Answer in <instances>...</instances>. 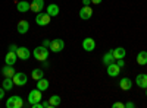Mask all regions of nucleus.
<instances>
[{
	"mask_svg": "<svg viewBox=\"0 0 147 108\" xmlns=\"http://www.w3.org/2000/svg\"><path fill=\"white\" fill-rule=\"evenodd\" d=\"M91 16H93V9H91V6H82V7L80 9V18H81L82 21H88V19H91Z\"/></svg>",
	"mask_w": 147,
	"mask_h": 108,
	"instance_id": "nucleus-8",
	"label": "nucleus"
},
{
	"mask_svg": "<svg viewBox=\"0 0 147 108\" xmlns=\"http://www.w3.org/2000/svg\"><path fill=\"white\" fill-rule=\"evenodd\" d=\"M119 86H121L122 91H129L132 88V82H131L129 78H122L121 82H119Z\"/></svg>",
	"mask_w": 147,
	"mask_h": 108,
	"instance_id": "nucleus-18",
	"label": "nucleus"
},
{
	"mask_svg": "<svg viewBox=\"0 0 147 108\" xmlns=\"http://www.w3.org/2000/svg\"><path fill=\"white\" fill-rule=\"evenodd\" d=\"M112 107H113V108H125V104H122V102H115Z\"/></svg>",
	"mask_w": 147,
	"mask_h": 108,
	"instance_id": "nucleus-27",
	"label": "nucleus"
},
{
	"mask_svg": "<svg viewBox=\"0 0 147 108\" xmlns=\"http://www.w3.org/2000/svg\"><path fill=\"white\" fill-rule=\"evenodd\" d=\"M50 42H52L50 40H44L41 45H44V47H47V48H50Z\"/></svg>",
	"mask_w": 147,
	"mask_h": 108,
	"instance_id": "nucleus-29",
	"label": "nucleus"
},
{
	"mask_svg": "<svg viewBox=\"0 0 147 108\" xmlns=\"http://www.w3.org/2000/svg\"><path fill=\"white\" fill-rule=\"evenodd\" d=\"M59 10H60V9H59V6H57V5H55V3H50V5L47 6V9H46V12H47V13L50 15L52 18L59 15Z\"/></svg>",
	"mask_w": 147,
	"mask_h": 108,
	"instance_id": "nucleus-19",
	"label": "nucleus"
},
{
	"mask_svg": "<svg viewBox=\"0 0 147 108\" xmlns=\"http://www.w3.org/2000/svg\"><path fill=\"white\" fill-rule=\"evenodd\" d=\"M82 48L85 50V51H94V48H96V41L93 40V38H85L84 41H82Z\"/></svg>",
	"mask_w": 147,
	"mask_h": 108,
	"instance_id": "nucleus-12",
	"label": "nucleus"
},
{
	"mask_svg": "<svg viewBox=\"0 0 147 108\" xmlns=\"http://www.w3.org/2000/svg\"><path fill=\"white\" fill-rule=\"evenodd\" d=\"M50 19H52V16L49 15L47 12H40V13H37V16H35V23L40 27H46L50 23Z\"/></svg>",
	"mask_w": 147,
	"mask_h": 108,
	"instance_id": "nucleus-3",
	"label": "nucleus"
},
{
	"mask_svg": "<svg viewBox=\"0 0 147 108\" xmlns=\"http://www.w3.org/2000/svg\"><path fill=\"white\" fill-rule=\"evenodd\" d=\"M65 48V41L63 40H60V38H56V40H52L50 42V50L53 53H60Z\"/></svg>",
	"mask_w": 147,
	"mask_h": 108,
	"instance_id": "nucleus-6",
	"label": "nucleus"
},
{
	"mask_svg": "<svg viewBox=\"0 0 147 108\" xmlns=\"http://www.w3.org/2000/svg\"><path fill=\"white\" fill-rule=\"evenodd\" d=\"M82 5L84 6H90L91 5V0H82Z\"/></svg>",
	"mask_w": 147,
	"mask_h": 108,
	"instance_id": "nucleus-33",
	"label": "nucleus"
},
{
	"mask_svg": "<svg viewBox=\"0 0 147 108\" xmlns=\"http://www.w3.org/2000/svg\"><path fill=\"white\" fill-rule=\"evenodd\" d=\"M44 9V0H32L30 3V10L34 12V13H40V12Z\"/></svg>",
	"mask_w": 147,
	"mask_h": 108,
	"instance_id": "nucleus-7",
	"label": "nucleus"
},
{
	"mask_svg": "<svg viewBox=\"0 0 147 108\" xmlns=\"http://www.w3.org/2000/svg\"><path fill=\"white\" fill-rule=\"evenodd\" d=\"M16 56H18V58L24 60V62H27V60L31 57V51L27 48V47H18V50H16Z\"/></svg>",
	"mask_w": 147,
	"mask_h": 108,
	"instance_id": "nucleus-10",
	"label": "nucleus"
},
{
	"mask_svg": "<svg viewBox=\"0 0 147 108\" xmlns=\"http://www.w3.org/2000/svg\"><path fill=\"white\" fill-rule=\"evenodd\" d=\"M43 92L40 91V89H32V91H30V93H28V102H30V105H32V104H35V102H40L41 101V98H43V95H41Z\"/></svg>",
	"mask_w": 147,
	"mask_h": 108,
	"instance_id": "nucleus-4",
	"label": "nucleus"
},
{
	"mask_svg": "<svg viewBox=\"0 0 147 108\" xmlns=\"http://www.w3.org/2000/svg\"><path fill=\"white\" fill-rule=\"evenodd\" d=\"M137 63L140 66H146L147 64V51H140L137 54Z\"/></svg>",
	"mask_w": 147,
	"mask_h": 108,
	"instance_id": "nucleus-23",
	"label": "nucleus"
},
{
	"mask_svg": "<svg viewBox=\"0 0 147 108\" xmlns=\"http://www.w3.org/2000/svg\"><path fill=\"white\" fill-rule=\"evenodd\" d=\"M13 83H15V86H24V85H27V82H28V78L25 73H22V72H18V73L13 75Z\"/></svg>",
	"mask_w": 147,
	"mask_h": 108,
	"instance_id": "nucleus-5",
	"label": "nucleus"
},
{
	"mask_svg": "<svg viewBox=\"0 0 147 108\" xmlns=\"http://www.w3.org/2000/svg\"><path fill=\"white\" fill-rule=\"evenodd\" d=\"M146 97H147V88H146Z\"/></svg>",
	"mask_w": 147,
	"mask_h": 108,
	"instance_id": "nucleus-35",
	"label": "nucleus"
},
{
	"mask_svg": "<svg viewBox=\"0 0 147 108\" xmlns=\"http://www.w3.org/2000/svg\"><path fill=\"white\" fill-rule=\"evenodd\" d=\"M106 67H107V69H106V72H107V75H109L110 78H116V76L121 73V67L116 64V62H115V63L107 64Z\"/></svg>",
	"mask_w": 147,
	"mask_h": 108,
	"instance_id": "nucleus-9",
	"label": "nucleus"
},
{
	"mask_svg": "<svg viewBox=\"0 0 147 108\" xmlns=\"http://www.w3.org/2000/svg\"><path fill=\"white\" fill-rule=\"evenodd\" d=\"M22 107H24V99L19 95H13L6 101V108H22Z\"/></svg>",
	"mask_w": 147,
	"mask_h": 108,
	"instance_id": "nucleus-2",
	"label": "nucleus"
},
{
	"mask_svg": "<svg viewBox=\"0 0 147 108\" xmlns=\"http://www.w3.org/2000/svg\"><path fill=\"white\" fill-rule=\"evenodd\" d=\"M31 108H43V102H41V101H40V102H35V104L31 105Z\"/></svg>",
	"mask_w": 147,
	"mask_h": 108,
	"instance_id": "nucleus-28",
	"label": "nucleus"
},
{
	"mask_svg": "<svg viewBox=\"0 0 147 108\" xmlns=\"http://www.w3.org/2000/svg\"><path fill=\"white\" fill-rule=\"evenodd\" d=\"M103 0H91V5H100Z\"/></svg>",
	"mask_w": 147,
	"mask_h": 108,
	"instance_id": "nucleus-34",
	"label": "nucleus"
},
{
	"mask_svg": "<svg viewBox=\"0 0 147 108\" xmlns=\"http://www.w3.org/2000/svg\"><path fill=\"white\" fill-rule=\"evenodd\" d=\"M37 89H40L41 92H44V91H47L49 89V86H50V82H49L46 78H41V79H38L37 80Z\"/></svg>",
	"mask_w": 147,
	"mask_h": 108,
	"instance_id": "nucleus-15",
	"label": "nucleus"
},
{
	"mask_svg": "<svg viewBox=\"0 0 147 108\" xmlns=\"http://www.w3.org/2000/svg\"><path fill=\"white\" fill-rule=\"evenodd\" d=\"M5 93H6V91H5L3 88H0V99L5 98Z\"/></svg>",
	"mask_w": 147,
	"mask_h": 108,
	"instance_id": "nucleus-32",
	"label": "nucleus"
},
{
	"mask_svg": "<svg viewBox=\"0 0 147 108\" xmlns=\"http://www.w3.org/2000/svg\"><path fill=\"white\" fill-rule=\"evenodd\" d=\"M16 50H18V47L15 44H10L9 45V51H16Z\"/></svg>",
	"mask_w": 147,
	"mask_h": 108,
	"instance_id": "nucleus-30",
	"label": "nucleus"
},
{
	"mask_svg": "<svg viewBox=\"0 0 147 108\" xmlns=\"http://www.w3.org/2000/svg\"><path fill=\"white\" fill-rule=\"evenodd\" d=\"M116 64H118V66H119V67L122 69V67L125 66V62H124V58H118V60H116Z\"/></svg>",
	"mask_w": 147,
	"mask_h": 108,
	"instance_id": "nucleus-26",
	"label": "nucleus"
},
{
	"mask_svg": "<svg viewBox=\"0 0 147 108\" xmlns=\"http://www.w3.org/2000/svg\"><path fill=\"white\" fill-rule=\"evenodd\" d=\"M13 86H15L13 79H12V78H5V80H3V86H2V88H3L5 91H10Z\"/></svg>",
	"mask_w": 147,
	"mask_h": 108,
	"instance_id": "nucleus-25",
	"label": "nucleus"
},
{
	"mask_svg": "<svg viewBox=\"0 0 147 108\" xmlns=\"http://www.w3.org/2000/svg\"><path fill=\"white\" fill-rule=\"evenodd\" d=\"M16 31L22 35V34H27L30 31V22L25 21V19H22L18 22V25H16Z\"/></svg>",
	"mask_w": 147,
	"mask_h": 108,
	"instance_id": "nucleus-11",
	"label": "nucleus"
},
{
	"mask_svg": "<svg viewBox=\"0 0 147 108\" xmlns=\"http://www.w3.org/2000/svg\"><path fill=\"white\" fill-rule=\"evenodd\" d=\"M112 53H113V56H115L116 60H118V58H124V57L127 56V51H125L124 47H118V48L112 50Z\"/></svg>",
	"mask_w": 147,
	"mask_h": 108,
	"instance_id": "nucleus-22",
	"label": "nucleus"
},
{
	"mask_svg": "<svg viewBox=\"0 0 147 108\" xmlns=\"http://www.w3.org/2000/svg\"><path fill=\"white\" fill-rule=\"evenodd\" d=\"M60 102H62V98H60L59 95H52L50 99H49V105H50V108H56V107H59Z\"/></svg>",
	"mask_w": 147,
	"mask_h": 108,
	"instance_id": "nucleus-21",
	"label": "nucleus"
},
{
	"mask_svg": "<svg viewBox=\"0 0 147 108\" xmlns=\"http://www.w3.org/2000/svg\"><path fill=\"white\" fill-rule=\"evenodd\" d=\"M16 10L19 12V13H25V12L30 10V3L27 2V0H21V2L16 3Z\"/></svg>",
	"mask_w": 147,
	"mask_h": 108,
	"instance_id": "nucleus-16",
	"label": "nucleus"
},
{
	"mask_svg": "<svg viewBox=\"0 0 147 108\" xmlns=\"http://www.w3.org/2000/svg\"><path fill=\"white\" fill-rule=\"evenodd\" d=\"M136 83H137V86L146 89V88H147V75H146V73H140V75H137V78H136Z\"/></svg>",
	"mask_w": 147,
	"mask_h": 108,
	"instance_id": "nucleus-14",
	"label": "nucleus"
},
{
	"mask_svg": "<svg viewBox=\"0 0 147 108\" xmlns=\"http://www.w3.org/2000/svg\"><path fill=\"white\" fill-rule=\"evenodd\" d=\"M103 64H110V63H115L116 62V58H115V56H113V53H112V50H110L109 53H106L105 56H103Z\"/></svg>",
	"mask_w": 147,
	"mask_h": 108,
	"instance_id": "nucleus-20",
	"label": "nucleus"
},
{
	"mask_svg": "<svg viewBox=\"0 0 147 108\" xmlns=\"http://www.w3.org/2000/svg\"><path fill=\"white\" fill-rule=\"evenodd\" d=\"M49 54H50V51H49V48L44 47V45H38V47H35V48L32 50L34 58L38 60V62H46V60L49 58Z\"/></svg>",
	"mask_w": 147,
	"mask_h": 108,
	"instance_id": "nucleus-1",
	"label": "nucleus"
},
{
	"mask_svg": "<svg viewBox=\"0 0 147 108\" xmlns=\"http://www.w3.org/2000/svg\"><path fill=\"white\" fill-rule=\"evenodd\" d=\"M134 107H136V104H134V102H131V101L125 104V108H134Z\"/></svg>",
	"mask_w": 147,
	"mask_h": 108,
	"instance_id": "nucleus-31",
	"label": "nucleus"
},
{
	"mask_svg": "<svg viewBox=\"0 0 147 108\" xmlns=\"http://www.w3.org/2000/svg\"><path fill=\"white\" fill-rule=\"evenodd\" d=\"M2 73H3L5 78H13V75L16 73V72H15L13 66L6 64V66H3V69H2Z\"/></svg>",
	"mask_w": 147,
	"mask_h": 108,
	"instance_id": "nucleus-17",
	"label": "nucleus"
},
{
	"mask_svg": "<svg viewBox=\"0 0 147 108\" xmlns=\"http://www.w3.org/2000/svg\"><path fill=\"white\" fill-rule=\"evenodd\" d=\"M31 78H32L34 80H38V79L44 78V70H43V69H34V70L31 72Z\"/></svg>",
	"mask_w": 147,
	"mask_h": 108,
	"instance_id": "nucleus-24",
	"label": "nucleus"
},
{
	"mask_svg": "<svg viewBox=\"0 0 147 108\" xmlns=\"http://www.w3.org/2000/svg\"><path fill=\"white\" fill-rule=\"evenodd\" d=\"M16 60H18L16 51H7V53H6V56H5V63H6V64L13 66V64L16 63Z\"/></svg>",
	"mask_w": 147,
	"mask_h": 108,
	"instance_id": "nucleus-13",
	"label": "nucleus"
}]
</instances>
